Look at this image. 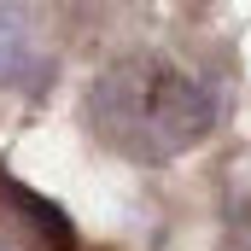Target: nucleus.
I'll list each match as a JSON object with an SVG mask.
<instances>
[{
  "mask_svg": "<svg viewBox=\"0 0 251 251\" xmlns=\"http://www.w3.org/2000/svg\"><path fill=\"white\" fill-rule=\"evenodd\" d=\"M0 240L12 251H76L70 228L59 222V210L41 204L35 193L12 187L6 176H0Z\"/></svg>",
  "mask_w": 251,
  "mask_h": 251,
  "instance_id": "f03ea898",
  "label": "nucleus"
},
{
  "mask_svg": "<svg viewBox=\"0 0 251 251\" xmlns=\"http://www.w3.org/2000/svg\"><path fill=\"white\" fill-rule=\"evenodd\" d=\"M41 64V35H35V18L24 6H6L0 0V88L18 82V76H35Z\"/></svg>",
  "mask_w": 251,
  "mask_h": 251,
  "instance_id": "7ed1b4c3",
  "label": "nucleus"
},
{
  "mask_svg": "<svg viewBox=\"0 0 251 251\" xmlns=\"http://www.w3.org/2000/svg\"><path fill=\"white\" fill-rule=\"evenodd\" d=\"M88 128L134 164H170L216 128V94L170 53H123L88 88Z\"/></svg>",
  "mask_w": 251,
  "mask_h": 251,
  "instance_id": "f257e3e1",
  "label": "nucleus"
},
{
  "mask_svg": "<svg viewBox=\"0 0 251 251\" xmlns=\"http://www.w3.org/2000/svg\"><path fill=\"white\" fill-rule=\"evenodd\" d=\"M228 240H234V251H251V181L228 204Z\"/></svg>",
  "mask_w": 251,
  "mask_h": 251,
  "instance_id": "20e7f679",
  "label": "nucleus"
}]
</instances>
